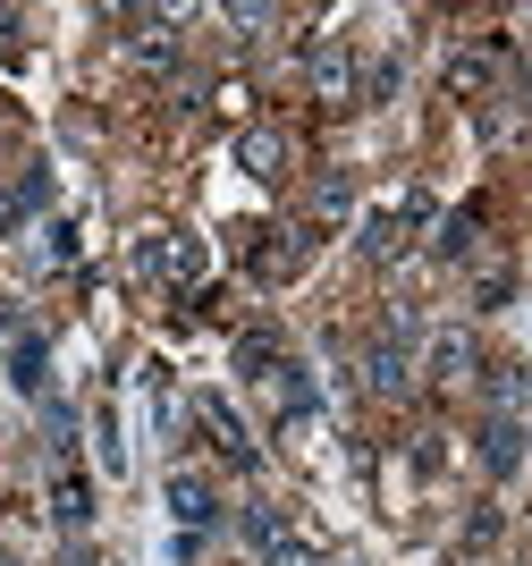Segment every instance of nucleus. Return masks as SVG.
Instances as JSON below:
<instances>
[{
	"label": "nucleus",
	"instance_id": "1",
	"mask_svg": "<svg viewBox=\"0 0 532 566\" xmlns=\"http://www.w3.org/2000/svg\"><path fill=\"white\" fill-rule=\"evenodd\" d=\"M431 195L423 187H406V195H389V203H380V212H364V229H355V245H364V262H397L406 254V245H415L423 229H431Z\"/></svg>",
	"mask_w": 532,
	"mask_h": 566
},
{
	"label": "nucleus",
	"instance_id": "2",
	"mask_svg": "<svg viewBox=\"0 0 532 566\" xmlns=\"http://www.w3.org/2000/svg\"><path fill=\"white\" fill-rule=\"evenodd\" d=\"M136 271H144V280H169V287H204V237H195V229L136 237Z\"/></svg>",
	"mask_w": 532,
	"mask_h": 566
},
{
	"label": "nucleus",
	"instance_id": "3",
	"mask_svg": "<svg viewBox=\"0 0 532 566\" xmlns=\"http://www.w3.org/2000/svg\"><path fill=\"white\" fill-rule=\"evenodd\" d=\"M364 380L380 398H406V380H415V313H397L389 331H372L364 347Z\"/></svg>",
	"mask_w": 532,
	"mask_h": 566
},
{
	"label": "nucleus",
	"instance_id": "4",
	"mask_svg": "<svg viewBox=\"0 0 532 566\" xmlns=\"http://www.w3.org/2000/svg\"><path fill=\"white\" fill-rule=\"evenodd\" d=\"M304 85H313V102H330V111H355V102H364V60H355L347 43H313L304 51Z\"/></svg>",
	"mask_w": 532,
	"mask_h": 566
},
{
	"label": "nucleus",
	"instance_id": "5",
	"mask_svg": "<svg viewBox=\"0 0 532 566\" xmlns=\"http://www.w3.org/2000/svg\"><path fill=\"white\" fill-rule=\"evenodd\" d=\"M313 245H322V229L313 220H279V229H254V280H296L304 262H313Z\"/></svg>",
	"mask_w": 532,
	"mask_h": 566
},
{
	"label": "nucleus",
	"instance_id": "6",
	"mask_svg": "<svg viewBox=\"0 0 532 566\" xmlns=\"http://www.w3.org/2000/svg\"><path fill=\"white\" fill-rule=\"evenodd\" d=\"M246 542H254L262 566H313V542H304L279 507H246Z\"/></svg>",
	"mask_w": 532,
	"mask_h": 566
},
{
	"label": "nucleus",
	"instance_id": "7",
	"mask_svg": "<svg viewBox=\"0 0 532 566\" xmlns=\"http://www.w3.org/2000/svg\"><path fill=\"white\" fill-rule=\"evenodd\" d=\"M169 516H178L186 533H195V542H204L211 524H220V491H211L204 473H169Z\"/></svg>",
	"mask_w": 532,
	"mask_h": 566
},
{
	"label": "nucleus",
	"instance_id": "8",
	"mask_svg": "<svg viewBox=\"0 0 532 566\" xmlns=\"http://www.w3.org/2000/svg\"><path fill=\"white\" fill-rule=\"evenodd\" d=\"M499 51H508V34H482L473 51H457V60H448V94H457V102H482V94H490V69H499Z\"/></svg>",
	"mask_w": 532,
	"mask_h": 566
},
{
	"label": "nucleus",
	"instance_id": "9",
	"mask_svg": "<svg viewBox=\"0 0 532 566\" xmlns=\"http://www.w3.org/2000/svg\"><path fill=\"white\" fill-rule=\"evenodd\" d=\"M43 203H51V169H18V178H0V229H25Z\"/></svg>",
	"mask_w": 532,
	"mask_h": 566
},
{
	"label": "nucleus",
	"instance_id": "10",
	"mask_svg": "<svg viewBox=\"0 0 532 566\" xmlns=\"http://www.w3.org/2000/svg\"><path fill=\"white\" fill-rule=\"evenodd\" d=\"M237 169L246 178H288V136L279 127H246L237 136Z\"/></svg>",
	"mask_w": 532,
	"mask_h": 566
},
{
	"label": "nucleus",
	"instance_id": "11",
	"mask_svg": "<svg viewBox=\"0 0 532 566\" xmlns=\"http://www.w3.org/2000/svg\"><path fill=\"white\" fill-rule=\"evenodd\" d=\"M204 431H211V449L229 457L237 473H254V465H262V457H254V440H246V423H237V415H229L220 398H204Z\"/></svg>",
	"mask_w": 532,
	"mask_h": 566
},
{
	"label": "nucleus",
	"instance_id": "12",
	"mask_svg": "<svg viewBox=\"0 0 532 566\" xmlns=\"http://www.w3.org/2000/svg\"><path fill=\"white\" fill-rule=\"evenodd\" d=\"M482 465L499 473V482L524 465V415H490V423H482Z\"/></svg>",
	"mask_w": 532,
	"mask_h": 566
},
{
	"label": "nucleus",
	"instance_id": "13",
	"mask_svg": "<svg viewBox=\"0 0 532 566\" xmlns=\"http://www.w3.org/2000/svg\"><path fill=\"white\" fill-rule=\"evenodd\" d=\"M347 212H355V178H347V169H322V178H313L304 220H313V229H330V220H347Z\"/></svg>",
	"mask_w": 532,
	"mask_h": 566
},
{
	"label": "nucleus",
	"instance_id": "14",
	"mask_svg": "<svg viewBox=\"0 0 532 566\" xmlns=\"http://www.w3.org/2000/svg\"><path fill=\"white\" fill-rule=\"evenodd\" d=\"M482 220H490V203H457V212L440 220V254H448V262H465L473 245H482Z\"/></svg>",
	"mask_w": 532,
	"mask_h": 566
},
{
	"label": "nucleus",
	"instance_id": "15",
	"mask_svg": "<svg viewBox=\"0 0 532 566\" xmlns=\"http://www.w3.org/2000/svg\"><path fill=\"white\" fill-rule=\"evenodd\" d=\"M279 364H288V347H279V331H246V338H237V373H246V380H271Z\"/></svg>",
	"mask_w": 532,
	"mask_h": 566
},
{
	"label": "nucleus",
	"instance_id": "16",
	"mask_svg": "<svg viewBox=\"0 0 532 566\" xmlns=\"http://www.w3.org/2000/svg\"><path fill=\"white\" fill-rule=\"evenodd\" d=\"M473 373V331H440L431 338V380H465Z\"/></svg>",
	"mask_w": 532,
	"mask_h": 566
},
{
	"label": "nucleus",
	"instance_id": "17",
	"mask_svg": "<svg viewBox=\"0 0 532 566\" xmlns=\"http://www.w3.org/2000/svg\"><path fill=\"white\" fill-rule=\"evenodd\" d=\"M51 516L69 524V533H85V516H93V482H85V473H60V491H51Z\"/></svg>",
	"mask_w": 532,
	"mask_h": 566
},
{
	"label": "nucleus",
	"instance_id": "18",
	"mask_svg": "<svg viewBox=\"0 0 532 566\" xmlns=\"http://www.w3.org/2000/svg\"><path fill=\"white\" fill-rule=\"evenodd\" d=\"M490 415H524V364H490Z\"/></svg>",
	"mask_w": 532,
	"mask_h": 566
},
{
	"label": "nucleus",
	"instance_id": "19",
	"mask_svg": "<svg viewBox=\"0 0 532 566\" xmlns=\"http://www.w3.org/2000/svg\"><path fill=\"white\" fill-rule=\"evenodd\" d=\"M9 380H18L25 398H43V338H18V355H9Z\"/></svg>",
	"mask_w": 532,
	"mask_h": 566
},
{
	"label": "nucleus",
	"instance_id": "20",
	"mask_svg": "<svg viewBox=\"0 0 532 566\" xmlns=\"http://www.w3.org/2000/svg\"><path fill=\"white\" fill-rule=\"evenodd\" d=\"M508 296H515V271H508V262H499V271H482V287H473V305H482V313H499Z\"/></svg>",
	"mask_w": 532,
	"mask_h": 566
},
{
	"label": "nucleus",
	"instance_id": "21",
	"mask_svg": "<svg viewBox=\"0 0 532 566\" xmlns=\"http://www.w3.org/2000/svg\"><path fill=\"white\" fill-rule=\"evenodd\" d=\"M18 60H25V18L0 9V69H18Z\"/></svg>",
	"mask_w": 532,
	"mask_h": 566
},
{
	"label": "nucleus",
	"instance_id": "22",
	"mask_svg": "<svg viewBox=\"0 0 532 566\" xmlns=\"http://www.w3.org/2000/svg\"><path fill=\"white\" fill-rule=\"evenodd\" d=\"M524 111H532V69H524Z\"/></svg>",
	"mask_w": 532,
	"mask_h": 566
},
{
	"label": "nucleus",
	"instance_id": "23",
	"mask_svg": "<svg viewBox=\"0 0 532 566\" xmlns=\"http://www.w3.org/2000/svg\"><path fill=\"white\" fill-rule=\"evenodd\" d=\"M0 566H18V558H9V549H0Z\"/></svg>",
	"mask_w": 532,
	"mask_h": 566
}]
</instances>
